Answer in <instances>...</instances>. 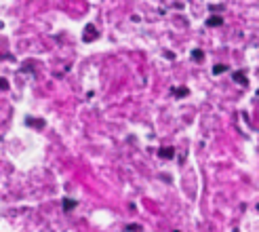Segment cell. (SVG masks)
<instances>
[{"instance_id":"obj_10","label":"cell","mask_w":259,"mask_h":232,"mask_svg":"<svg viewBox=\"0 0 259 232\" xmlns=\"http://www.w3.org/2000/svg\"><path fill=\"white\" fill-rule=\"evenodd\" d=\"M128 230H131V232H141V228H139V226H135V224L128 226Z\"/></svg>"},{"instance_id":"obj_6","label":"cell","mask_w":259,"mask_h":232,"mask_svg":"<svg viewBox=\"0 0 259 232\" xmlns=\"http://www.w3.org/2000/svg\"><path fill=\"white\" fill-rule=\"evenodd\" d=\"M228 70V66H224V63H217V66L213 68V74H219V72H226Z\"/></svg>"},{"instance_id":"obj_9","label":"cell","mask_w":259,"mask_h":232,"mask_svg":"<svg viewBox=\"0 0 259 232\" xmlns=\"http://www.w3.org/2000/svg\"><path fill=\"white\" fill-rule=\"evenodd\" d=\"M175 95H177V97H184V95H188V89H186V87H179Z\"/></svg>"},{"instance_id":"obj_11","label":"cell","mask_w":259,"mask_h":232,"mask_svg":"<svg viewBox=\"0 0 259 232\" xmlns=\"http://www.w3.org/2000/svg\"><path fill=\"white\" fill-rule=\"evenodd\" d=\"M0 89H9V83L5 79H0Z\"/></svg>"},{"instance_id":"obj_2","label":"cell","mask_w":259,"mask_h":232,"mask_svg":"<svg viewBox=\"0 0 259 232\" xmlns=\"http://www.w3.org/2000/svg\"><path fill=\"white\" fill-rule=\"evenodd\" d=\"M158 157H160V159H173V157H175V150H173L171 146H164V148L158 150Z\"/></svg>"},{"instance_id":"obj_3","label":"cell","mask_w":259,"mask_h":232,"mask_svg":"<svg viewBox=\"0 0 259 232\" xmlns=\"http://www.w3.org/2000/svg\"><path fill=\"white\" fill-rule=\"evenodd\" d=\"M234 81H236L238 85H242V87H247V85H249V81H247V76H244V72H236V74H234Z\"/></svg>"},{"instance_id":"obj_4","label":"cell","mask_w":259,"mask_h":232,"mask_svg":"<svg viewBox=\"0 0 259 232\" xmlns=\"http://www.w3.org/2000/svg\"><path fill=\"white\" fill-rule=\"evenodd\" d=\"M61 205H63V209H66V211H72V209H74L78 203H76L74 199H63V203H61Z\"/></svg>"},{"instance_id":"obj_7","label":"cell","mask_w":259,"mask_h":232,"mask_svg":"<svg viewBox=\"0 0 259 232\" xmlns=\"http://www.w3.org/2000/svg\"><path fill=\"white\" fill-rule=\"evenodd\" d=\"M192 57L196 59V61H200V59H202V51H200V49H194V51H192Z\"/></svg>"},{"instance_id":"obj_5","label":"cell","mask_w":259,"mask_h":232,"mask_svg":"<svg viewBox=\"0 0 259 232\" xmlns=\"http://www.w3.org/2000/svg\"><path fill=\"white\" fill-rule=\"evenodd\" d=\"M206 23H209L211 28H215V25H222V23H224V19L219 17V15H211L209 19H206Z\"/></svg>"},{"instance_id":"obj_8","label":"cell","mask_w":259,"mask_h":232,"mask_svg":"<svg viewBox=\"0 0 259 232\" xmlns=\"http://www.w3.org/2000/svg\"><path fill=\"white\" fill-rule=\"evenodd\" d=\"M28 123H30V127H36V129H42V127H45V121H40V119L34 121V123H32V121H28Z\"/></svg>"},{"instance_id":"obj_1","label":"cell","mask_w":259,"mask_h":232,"mask_svg":"<svg viewBox=\"0 0 259 232\" xmlns=\"http://www.w3.org/2000/svg\"><path fill=\"white\" fill-rule=\"evenodd\" d=\"M97 36H99V32H97V28L93 23H87L84 25V32H82V38L87 43H93V41H97Z\"/></svg>"}]
</instances>
